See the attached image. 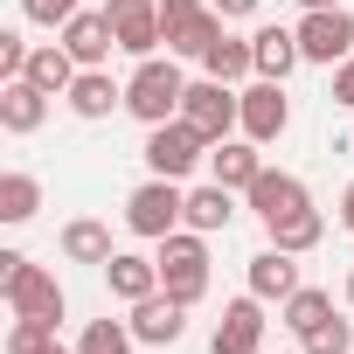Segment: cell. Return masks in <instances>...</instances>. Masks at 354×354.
Listing matches in <instances>:
<instances>
[{
    "instance_id": "obj_1",
    "label": "cell",
    "mask_w": 354,
    "mask_h": 354,
    "mask_svg": "<svg viewBox=\"0 0 354 354\" xmlns=\"http://www.w3.org/2000/svg\"><path fill=\"white\" fill-rule=\"evenodd\" d=\"M181 97H188V77L174 70V56H139V70L125 77V111H132L139 125L181 118Z\"/></svg>"
},
{
    "instance_id": "obj_2",
    "label": "cell",
    "mask_w": 354,
    "mask_h": 354,
    "mask_svg": "<svg viewBox=\"0 0 354 354\" xmlns=\"http://www.w3.org/2000/svg\"><path fill=\"white\" fill-rule=\"evenodd\" d=\"M125 230L146 236V243H160V236H174V230H188V195H181V181L146 174V181L125 195Z\"/></svg>"
},
{
    "instance_id": "obj_3",
    "label": "cell",
    "mask_w": 354,
    "mask_h": 354,
    "mask_svg": "<svg viewBox=\"0 0 354 354\" xmlns=\"http://www.w3.org/2000/svg\"><path fill=\"white\" fill-rule=\"evenodd\" d=\"M160 292L181 299V306H202L209 299V236L202 230L160 236Z\"/></svg>"
},
{
    "instance_id": "obj_4",
    "label": "cell",
    "mask_w": 354,
    "mask_h": 354,
    "mask_svg": "<svg viewBox=\"0 0 354 354\" xmlns=\"http://www.w3.org/2000/svg\"><path fill=\"white\" fill-rule=\"evenodd\" d=\"M0 292H8V313H15V319H63V285H56V271L28 264L21 250H0Z\"/></svg>"
},
{
    "instance_id": "obj_5",
    "label": "cell",
    "mask_w": 354,
    "mask_h": 354,
    "mask_svg": "<svg viewBox=\"0 0 354 354\" xmlns=\"http://www.w3.org/2000/svg\"><path fill=\"white\" fill-rule=\"evenodd\" d=\"M181 118L216 146V139H236L243 132V91L236 84H216V77H202V84H188V97H181Z\"/></svg>"
},
{
    "instance_id": "obj_6",
    "label": "cell",
    "mask_w": 354,
    "mask_h": 354,
    "mask_svg": "<svg viewBox=\"0 0 354 354\" xmlns=\"http://www.w3.org/2000/svg\"><path fill=\"white\" fill-rule=\"evenodd\" d=\"M195 160H209V139L188 125V118H167V125H146V174H167V181H188Z\"/></svg>"
},
{
    "instance_id": "obj_7",
    "label": "cell",
    "mask_w": 354,
    "mask_h": 354,
    "mask_svg": "<svg viewBox=\"0 0 354 354\" xmlns=\"http://www.w3.org/2000/svg\"><path fill=\"white\" fill-rule=\"evenodd\" d=\"M104 15H111V35L125 56H160V42H167L160 0H104Z\"/></svg>"
},
{
    "instance_id": "obj_8",
    "label": "cell",
    "mask_w": 354,
    "mask_h": 354,
    "mask_svg": "<svg viewBox=\"0 0 354 354\" xmlns=\"http://www.w3.org/2000/svg\"><path fill=\"white\" fill-rule=\"evenodd\" d=\"M299 49H306V63H347L354 56V15L347 8H306Z\"/></svg>"
},
{
    "instance_id": "obj_9",
    "label": "cell",
    "mask_w": 354,
    "mask_h": 354,
    "mask_svg": "<svg viewBox=\"0 0 354 354\" xmlns=\"http://www.w3.org/2000/svg\"><path fill=\"white\" fill-rule=\"evenodd\" d=\"M257 347H264V299L243 292V299L223 306V319L209 333V354H257Z\"/></svg>"
},
{
    "instance_id": "obj_10",
    "label": "cell",
    "mask_w": 354,
    "mask_h": 354,
    "mask_svg": "<svg viewBox=\"0 0 354 354\" xmlns=\"http://www.w3.org/2000/svg\"><path fill=\"white\" fill-rule=\"evenodd\" d=\"M243 202H250V209L264 216V230H271V223H285V216H299V209H313L306 181H299V174H285V167H264L257 181L243 188Z\"/></svg>"
},
{
    "instance_id": "obj_11",
    "label": "cell",
    "mask_w": 354,
    "mask_h": 354,
    "mask_svg": "<svg viewBox=\"0 0 354 354\" xmlns=\"http://www.w3.org/2000/svg\"><path fill=\"white\" fill-rule=\"evenodd\" d=\"M285 125H292V97H285V84L257 77V84L243 91V139L271 146V139H285Z\"/></svg>"
},
{
    "instance_id": "obj_12",
    "label": "cell",
    "mask_w": 354,
    "mask_h": 354,
    "mask_svg": "<svg viewBox=\"0 0 354 354\" xmlns=\"http://www.w3.org/2000/svg\"><path fill=\"white\" fill-rule=\"evenodd\" d=\"M63 49H70L84 70H104V63H111V49H118L111 15H104V8H97V15H91V8H77V15L63 21Z\"/></svg>"
},
{
    "instance_id": "obj_13",
    "label": "cell",
    "mask_w": 354,
    "mask_h": 354,
    "mask_svg": "<svg viewBox=\"0 0 354 354\" xmlns=\"http://www.w3.org/2000/svg\"><path fill=\"white\" fill-rule=\"evenodd\" d=\"M42 118H49V91H42V84H28V77H8V84H0V125H8L15 139L42 132Z\"/></svg>"
},
{
    "instance_id": "obj_14",
    "label": "cell",
    "mask_w": 354,
    "mask_h": 354,
    "mask_svg": "<svg viewBox=\"0 0 354 354\" xmlns=\"http://www.w3.org/2000/svg\"><path fill=\"white\" fill-rule=\"evenodd\" d=\"M132 333H139L146 347H174V340L188 333V306H181V299H167V292H153V299L132 306Z\"/></svg>"
},
{
    "instance_id": "obj_15",
    "label": "cell",
    "mask_w": 354,
    "mask_h": 354,
    "mask_svg": "<svg viewBox=\"0 0 354 354\" xmlns=\"http://www.w3.org/2000/svg\"><path fill=\"white\" fill-rule=\"evenodd\" d=\"M264 174V153H257V139H216L209 146V181H223V188H250Z\"/></svg>"
},
{
    "instance_id": "obj_16",
    "label": "cell",
    "mask_w": 354,
    "mask_h": 354,
    "mask_svg": "<svg viewBox=\"0 0 354 354\" xmlns=\"http://www.w3.org/2000/svg\"><path fill=\"white\" fill-rule=\"evenodd\" d=\"M223 35H230V28H223V15H216V8L174 15V21H167V56H195V63H202V56L223 42Z\"/></svg>"
},
{
    "instance_id": "obj_17",
    "label": "cell",
    "mask_w": 354,
    "mask_h": 354,
    "mask_svg": "<svg viewBox=\"0 0 354 354\" xmlns=\"http://www.w3.org/2000/svg\"><path fill=\"white\" fill-rule=\"evenodd\" d=\"M104 285H111V299L139 306V299H153V292H160V257H139V250H118V257L104 264Z\"/></svg>"
},
{
    "instance_id": "obj_18",
    "label": "cell",
    "mask_w": 354,
    "mask_h": 354,
    "mask_svg": "<svg viewBox=\"0 0 354 354\" xmlns=\"http://www.w3.org/2000/svg\"><path fill=\"white\" fill-rule=\"evenodd\" d=\"M250 49H257V77H271V84H285L299 63H306V49H299V28H257L250 35Z\"/></svg>"
},
{
    "instance_id": "obj_19",
    "label": "cell",
    "mask_w": 354,
    "mask_h": 354,
    "mask_svg": "<svg viewBox=\"0 0 354 354\" xmlns=\"http://www.w3.org/2000/svg\"><path fill=\"white\" fill-rule=\"evenodd\" d=\"M118 104H125V84L111 70H77V84H70V111L77 118H111Z\"/></svg>"
},
{
    "instance_id": "obj_20",
    "label": "cell",
    "mask_w": 354,
    "mask_h": 354,
    "mask_svg": "<svg viewBox=\"0 0 354 354\" xmlns=\"http://www.w3.org/2000/svg\"><path fill=\"white\" fill-rule=\"evenodd\" d=\"M250 292H257L264 306H271V299L285 306V299L299 292V264H292V250H278V243L257 250V257H250Z\"/></svg>"
},
{
    "instance_id": "obj_21",
    "label": "cell",
    "mask_w": 354,
    "mask_h": 354,
    "mask_svg": "<svg viewBox=\"0 0 354 354\" xmlns=\"http://www.w3.org/2000/svg\"><path fill=\"white\" fill-rule=\"evenodd\" d=\"M77 70H84V63H77V56H70L63 42H42V49L28 56V84H42L49 97H70V84H77Z\"/></svg>"
},
{
    "instance_id": "obj_22",
    "label": "cell",
    "mask_w": 354,
    "mask_h": 354,
    "mask_svg": "<svg viewBox=\"0 0 354 354\" xmlns=\"http://www.w3.org/2000/svg\"><path fill=\"white\" fill-rule=\"evenodd\" d=\"M230 223H236V188L209 181V188H195V195H188V230L216 236V230H230Z\"/></svg>"
},
{
    "instance_id": "obj_23",
    "label": "cell",
    "mask_w": 354,
    "mask_h": 354,
    "mask_svg": "<svg viewBox=\"0 0 354 354\" xmlns=\"http://www.w3.org/2000/svg\"><path fill=\"white\" fill-rule=\"evenodd\" d=\"M63 257L70 264H111L118 250H111V230L97 216H77V223H63Z\"/></svg>"
},
{
    "instance_id": "obj_24",
    "label": "cell",
    "mask_w": 354,
    "mask_h": 354,
    "mask_svg": "<svg viewBox=\"0 0 354 354\" xmlns=\"http://www.w3.org/2000/svg\"><path fill=\"white\" fill-rule=\"evenodd\" d=\"M35 209H42V181L21 174V167H8L0 174V223H28Z\"/></svg>"
},
{
    "instance_id": "obj_25",
    "label": "cell",
    "mask_w": 354,
    "mask_h": 354,
    "mask_svg": "<svg viewBox=\"0 0 354 354\" xmlns=\"http://www.w3.org/2000/svg\"><path fill=\"white\" fill-rule=\"evenodd\" d=\"M202 70H209L216 84H243V77L257 70V49H250V42H236V35H223V42L202 56Z\"/></svg>"
},
{
    "instance_id": "obj_26",
    "label": "cell",
    "mask_w": 354,
    "mask_h": 354,
    "mask_svg": "<svg viewBox=\"0 0 354 354\" xmlns=\"http://www.w3.org/2000/svg\"><path fill=\"white\" fill-rule=\"evenodd\" d=\"M319 319H333V292H326V285H299V292L285 299V326H292V333L306 340V333H313Z\"/></svg>"
},
{
    "instance_id": "obj_27",
    "label": "cell",
    "mask_w": 354,
    "mask_h": 354,
    "mask_svg": "<svg viewBox=\"0 0 354 354\" xmlns=\"http://www.w3.org/2000/svg\"><path fill=\"white\" fill-rule=\"evenodd\" d=\"M319 236H326V216H319V209H299V216L271 223V243H278V250H292V257H306Z\"/></svg>"
},
{
    "instance_id": "obj_28",
    "label": "cell",
    "mask_w": 354,
    "mask_h": 354,
    "mask_svg": "<svg viewBox=\"0 0 354 354\" xmlns=\"http://www.w3.org/2000/svg\"><path fill=\"white\" fill-rule=\"evenodd\" d=\"M132 319H91L84 326V340H77V354H132Z\"/></svg>"
},
{
    "instance_id": "obj_29",
    "label": "cell",
    "mask_w": 354,
    "mask_h": 354,
    "mask_svg": "<svg viewBox=\"0 0 354 354\" xmlns=\"http://www.w3.org/2000/svg\"><path fill=\"white\" fill-rule=\"evenodd\" d=\"M56 319H15L8 326V354H56Z\"/></svg>"
},
{
    "instance_id": "obj_30",
    "label": "cell",
    "mask_w": 354,
    "mask_h": 354,
    "mask_svg": "<svg viewBox=\"0 0 354 354\" xmlns=\"http://www.w3.org/2000/svg\"><path fill=\"white\" fill-rule=\"evenodd\" d=\"M299 347H306V354H354V326L333 313V319H319V326H313Z\"/></svg>"
},
{
    "instance_id": "obj_31",
    "label": "cell",
    "mask_w": 354,
    "mask_h": 354,
    "mask_svg": "<svg viewBox=\"0 0 354 354\" xmlns=\"http://www.w3.org/2000/svg\"><path fill=\"white\" fill-rule=\"evenodd\" d=\"M77 8H84V0H21V15H28L35 28H63Z\"/></svg>"
},
{
    "instance_id": "obj_32",
    "label": "cell",
    "mask_w": 354,
    "mask_h": 354,
    "mask_svg": "<svg viewBox=\"0 0 354 354\" xmlns=\"http://www.w3.org/2000/svg\"><path fill=\"white\" fill-rule=\"evenodd\" d=\"M28 56H35V49H28L21 35H0V84H8V77H28Z\"/></svg>"
},
{
    "instance_id": "obj_33",
    "label": "cell",
    "mask_w": 354,
    "mask_h": 354,
    "mask_svg": "<svg viewBox=\"0 0 354 354\" xmlns=\"http://www.w3.org/2000/svg\"><path fill=\"white\" fill-rule=\"evenodd\" d=\"M333 104H347V111H354V56H347V63H333Z\"/></svg>"
},
{
    "instance_id": "obj_34",
    "label": "cell",
    "mask_w": 354,
    "mask_h": 354,
    "mask_svg": "<svg viewBox=\"0 0 354 354\" xmlns=\"http://www.w3.org/2000/svg\"><path fill=\"white\" fill-rule=\"evenodd\" d=\"M209 8H216L223 21H243V15H257V8H264V0H209Z\"/></svg>"
},
{
    "instance_id": "obj_35",
    "label": "cell",
    "mask_w": 354,
    "mask_h": 354,
    "mask_svg": "<svg viewBox=\"0 0 354 354\" xmlns=\"http://www.w3.org/2000/svg\"><path fill=\"white\" fill-rule=\"evenodd\" d=\"M195 8H209V0H160V15L174 21V15H195Z\"/></svg>"
},
{
    "instance_id": "obj_36",
    "label": "cell",
    "mask_w": 354,
    "mask_h": 354,
    "mask_svg": "<svg viewBox=\"0 0 354 354\" xmlns=\"http://www.w3.org/2000/svg\"><path fill=\"white\" fill-rule=\"evenodd\" d=\"M340 223L354 230V181H347V195H340Z\"/></svg>"
},
{
    "instance_id": "obj_37",
    "label": "cell",
    "mask_w": 354,
    "mask_h": 354,
    "mask_svg": "<svg viewBox=\"0 0 354 354\" xmlns=\"http://www.w3.org/2000/svg\"><path fill=\"white\" fill-rule=\"evenodd\" d=\"M299 8H340V0H299Z\"/></svg>"
},
{
    "instance_id": "obj_38",
    "label": "cell",
    "mask_w": 354,
    "mask_h": 354,
    "mask_svg": "<svg viewBox=\"0 0 354 354\" xmlns=\"http://www.w3.org/2000/svg\"><path fill=\"white\" fill-rule=\"evenodd\" d=\"M347 306H354V271H347Z\"/></svg>"
},
{
    "instance_id": "obj_39",
    "label": "cell",
    "mask_w": 354,
    "mask_h": 354,
    "mask_svg": "<svg viewBox=\"0 0 354 354\" xmlns=\"http://www.w3.org/2000/svg\"><path fill=\"white\" fill-rule=\"evenodd\" d=\"M292 354H306V347H292Z\"/></svg>"
}]
</instances>
